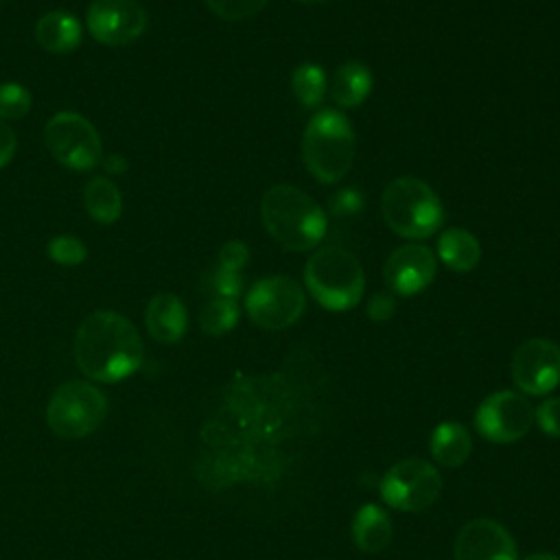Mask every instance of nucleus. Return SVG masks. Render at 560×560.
Wrapping results in <instances>:
<instances>
[{
    "label": "nucleus",
    "instance_id": "obj_1",
    "mask_svg": "<svg viewBox=\"0 0 560 560\" xmlns=\"http://www.w3.org/2000/svg\"><path fill=\"white\" fill-rule=\"evenodd\" d=\"M142 352L136 326L116 311L90 313L74 335V361L88 378L98 383L131 376L142 363Z\"/></svg>",
    "mask_w": 560,
    "mask_h": 560
},
{
    "label": "nucleus",
    "instance_id": "obj_2",
    "mask_svg": "<svg viewBox=\"0 0 560 560\" xmlns=\"http://www.w3.org/2000/svg\"><path fill=\"white\" fill-rule=\"evenodd\" d=\"M260 217L269 236L291 252L317 247L328 230L322 206L291 184H276L262 195Z\"/></svg>",
    "mask_w": 560,
    "mask_h": 560
},
{
    "label": "nucleus",
    "instance_id": "obj_3",
    "mask_svg": "<svg viewBox=\"0 0 560 560\" xmlns=\"http://www.w3.org/2000/svg\"><path fill=\"white\" fill-rule=\"evenodd\" d=\"M357 138L350 120L337 109L313 114L302 133V160L322 184L339 182L352 166Z\"/></svg>",
    "mask_w": 560,
    "mask_h": 560
},
{
    "label": "nucleus",
    "instance_id": "obj_4",
    "mask_svg": "<svg viewBox=\"0 0 560 560\" xmlns=\"http://www.w3.org/2000/svg\"><path fill=\"white\" fill-rule=\"evenodd\" d=\"M304 282L313 300L335 313L354 308L365 289L359 258L337 245H324L308 256L304 265Z\"/></svg>",
    "mask_w": 560,
    "mask_h": 560
},
{
    "label": "nucleus",
    "instance_id": "obj_5",
    "mask_svg": "<svg viewBox=\"0 0 560 560\" xmlns=\"http://www.w3.org/2000/svg\"><path fill=\"white\" fill-rule=\"evenodd\" d=\"M381 212L389 230L409 241L435 234L444 221V208L435 190L411 175L396 177L385 186Z\"/></svg>",
    "mask_w": 560,
    "mask_h": 560
},
{
    "label": "nucleus",
    "instance_id": "obj_6",
    "mask_svg": "<svg viewBox=\"0 0 560 560\" xmlns=\"http://www.w3.org/2000/svg\"><path fill=\"white\" fill-rule=\"evenodd\" d=\"M107 413L105 394L88 381L59 385L46 407V424L61 440H81L96 431Z\"/></svg>",
    "mask_w": 560,
    "mask_h": 560
},
{
    "label": "nucleus",
    "instance_id": "obj_7",
    "mask_svg": "<svg viewBox=\"0 0 560 560\" xmlns=\"http://www.w3.org/2000/svg\"><path fill=\"white\" fill-rule=\"evenodd\" d=\"M44 142L50 155L72 171H90L103 158L96 127L77 112H57L44 127Z\"/></svg>",
    "mask_w": 560,
    "mask_h": 560
},
{
    "label": "nucleus",
    "instance_id": "obj_8",
    "mask_svg": "<svg viewBox=\"0 0 560 560\" xmlns=\"http://www.w3.org/2000/svg\"><path fill=\"white\" fill-rule=\"evenodd\" d=\"M304 306V289L289 276L260 278L245 295L249 319L265 330H282L295 324L302 317Z\"/></svg>",
    "mask_w": 560,
    "mask_h": 560
},
{
    "label": "nucleus",
    "instance_id": "obj_9",
    "mask_svg": "<svg viewBox=\"0 0 560 560\" xmlns=\"http://www.w3.org/2000/svg\"><path fill=\"white\" fill-rule=\"evenodd\" d=\"M381 499L400 512H420L429 508L442 490V477L427 459H402L394 464L378 483Z\"/></svg>",
    "mask_w": 560,
    "mask_h": 560
},
{
    "label": "nucleus",
    "instance_id": "obj_10",
    "mask_svg": "<svg viewBox=\"0 0 560 560\" xmlns=\"http://www.w3.org/2000/svg\"><path fill=\"white\" fill-rule=\"evenodd\" d=\"M534 424L532 402L516 392L503 389L486 396L475 411V427L488 442L510 444L521 440Z\"/></svg>",
    "mask_w": 560,
    "mask_h": 560
},
{
    "label": "nucleus",
    "instance_id": "obj_11",
    "mask_svg": "<svg viewBox=\"0 0 560 560\" xmlns=\"http://www.w3.org/2000/svg\"><path fill=\"white\" fill-rule=\"evenodd\" d=\"M512 381L529 396H547L560 385V346L545 337L523 341L512 357Z\"/></svg>",
    "mask_w": 560,
    "mask_h": 560
},
{
    "label": "nucleus",
    "instance_id": "obj_12",
    "mask_svg": "<svg viewBox=\"0 0 560 560\" xmlns=\"http://www.w3.org/2000/svg\"><path fill=\"white\" fill-rule=\"evenodd\" d=\"M85 22L96 42L125 46L144 33L147 11L138 0H92Z\"/></svg>",
    "mask_w": 560,
    "mask_h": 560
},
{
    "label": "nucleus",
    "instance_id": "obj_13",
    "mask_svg": "<svg viewBox=\"0 0 560 560\" xmlns=\"http://www.w3.org/2000/svg\"><path fill=\"white\" fill-rule=\"evenodd\" d=\"M435 271H438V258L422 243H409L394 249L383 265L385 284L394 293L405 298L424 291L433 282Z\"/></svg>",
    "mask_w": 560,
    "mask_h": 560
},
{
    "label": "nucleus",
    "instance_id": "obj_14",
    "mask_svg": "<svg viewBox=\"0 0 560 560\" xmlns=\"http://www.w3.org/2000/svg\"><path fill=\"white\" fill-rule=\"evenodd\" d=\"M455 560H518V551L501 523L475 518L457 534Z\"/></svg>",
    "mask_w": 560,
    "mask_h": 560
},
{
    "label": "nucleus",
    "instance_id": "obj_15",
    "mask_svg": "<svg viewBox=\"0 0 560 560\" xmlns=\"http://www.w3.org/2000/svg\"><path fill=\"white\" fill-rule=\"evenodd\" d=\"M147 330L160 343H177L188 326L184 302L175 293H158L147 306Z\"/></svg>",
    "mask_w": 560,
    "mask_h": 560
},
{
    "label": "nucleus",
    "instance_id": "obj_16",
    "mask_svg": "<svg viewBox=\"0 0 560 560\" xmlns=\"http://www.w3.org/2000/svg\"><path fill=\"white\" fill-rule=\"evenodd\" d=\"M81 37L83 28L79 20L61 9L44 13L35 24L37 44L52 55L72 52L81 44Z\"/></svg>",
    "mask_w": 560,
    "mask_h": 560
},
{
    "label": "nucleus",
    "instance_id": "obj_17",
    "mask_svg": "<svg viewBox=\"0 0 560 560\" xmlns=\"http://www.w3.org/2000/svg\"><path fill=\"white\" fill-rule=\"evenodd\" d=\"M392 534H394V527H392L389 514L383 508L374 503H365L357 510L352 518V540L361 551L365 553L383 551L389 545Z\"/></svg>",
    "mask_w": 560,
    "mask_h": 560
},
{
    "label": "nucleus",
    "instance_id": "obj_18",
    "mask_svg": "<svg viewBox=\"0 0 560 560\" xmlns=\"http://www.w3.org/2000/svg\"><path fill=\"white\" fill-rule=\"evenodd\" d=\"M374 79L365 63L346 61L341 63L330 81V96L339 107H359L372 92Z\"/></svg>",
    "mask_w": 560,
    "mask_h": 560
},
{
    "label": "nucleus",
    "instance_id": "obj_19",
    "mask_svg": "<svg viewBox=\"0 0 560 560\" xmlns=\"http://www.w3.org/2000/svg\"><path fill=\"white\" fill-rule=\"evenodd\" d=\"M438 258L453 271L468 273L481 260L477 236L464 228H448L438 238Z\"/></svg>",
    "mask_w": 560,
    "mask_h": 560
},
{
    "label": "nucleus",
    "instance_id": "obj_20",
    "mask_svg": "<svg viewBox=\"0 0 560 560\" xmlns=\"http://www.w3.org/2000/svg\"><path fill=\"white\" fill-rule=\"evenodd\" d=\"M429 451L438 464L446 468H457L468 459L472 451V440L464 424L442 422L433 429L429 438Z\"/></svg>",
    "mask_w": 560,
    "mask_h": 560
},
{
    "label": "nucleus",
    "instance_id": "obj_21",
    "mask_svg": "<svg viewBox=\"0 0 560 560\" xmlns=\"http://www.w3.org/2000/svg\"><path fill=\"white\" fill-rule=\"evenodd\" d=\"M83 203L88 214L103 225L118 221L122 214V195L118 186L105 177H94L83 190Z\"/></svg>",
    "mask_w": 560,
    "mask_h": 560
},
{
    "label": "nucleus",
    "instance_id": "obj_22",
    "mask_svg": "<svg viewBox=\"0 0 560 560\" xmlns=\"http://www.w3.org/2000/svg\"><path fill=\"white\" fill-rule=\"evenodd\" d=\"M291 90L302 107H317L328 90L324 68L311 61L300 63L291 74Z\"/></svg>",
    "mask_w": 560,
    "mask_h": 560
},
{
    "label": "nucleus",
    "instance_id": "obj_23",
    "mask_svg": "<svg viewBox=\"0 0 560 560\" xmlns=\"http://www.w3.org/2000/svg\"><path fill=\"white\" fill-rule=\"evenodd\" d=\"M241 308L232 298H212L199 313V326L203 332L219 337L230 332L238 322Z\"/></svg>",
    "mask_w": 560,
    "mask_h": 560
},
{
    "label": "nucleus",
    "instance_id": "obj_24",
    "mask_svg": "<svg viewBox=\"0 0 560 560\" xmlns=\"http://www.w3.org/2000/svg\"><path fill=\"white\" fill-rule=\"evenodd\" d=\"M46 254L50 260H55L63 267H74L88 258V247L83 245L81 238H77L72 234H57L48 241Z\"/></svg>",
    "mask_w": 560,
    "mask_h": 560
},
{
    "label": "nucleus",
    "instance_id": "obj_25",
    "mask_svg": "<svg viewBox=\"0 0 560 560\" xmlns=\"http://www.w3.org/2000/svg\"><path fill=\"white\" fill-rule=\"evenodd\" d=\"M33 96L20 83L0 85V120H18L31 112Z\"/></svg>",
    "mask_w": 560,
    "mask_h": 560
},
{
    "label": "nucleus",
    "instance_id": "obj_26",
    "mask_svg": "<svg viewBox=\"0 0 560 560\" xmlns=\"http://www.w3.org/2000/svg\"><path fill=\"white\" fill-rule=\"evenodd\" d=\"M269 0H206L208 9L228 22H241L267 7Z\"/></svg>",
    "mask_w": 560,
    "mask_h": 560
},
{
    "label": "nucleus",
    "instance_id": "obj_27",
    "mask_svg": "<svg viewBox=\"0 0 560 560\" xmlns=\"http://www.w3.org/2000/svg\"><path fill=\"white\" fill-rule=\"evenodd\" d=\"M208 291L214 295V298H232L236 300L243 291V278H241V271H232V269H225L221 265H217L210 276H208Z\"/></svg>",
    "mask_w": 560,
    "mask_h": 560
},
{
    "label": "nucleus",
    "instance_id": "obj_28",
    "mask_svg": "<svg viewBox=\"0 0 560 560\" xmlns=\"http://www.w3.org/2000/svg\"><path fill=\"white\" fill-rule=\"evenodd\" d=\"M534 420L549 438H560V398H547L534 409Z\"/></svg>",
    "mask_w": 560,
    "mask_h": 560
},
{
    "label": "nucleus",
    "instance_id": "obj_29",
    "mask_svg": "<svg viewBox=\"0 0 560 560\" xmlns=\"http://www.w3.org/2000/svg\"><path fill=\"white\" fill-rule=\"evenodd\" d=\"M365 206V197L361 190L357 188H341L339 192L332 195L330 199V210L332 214L337 217H350V214H357L361 212Z\"/></svg>",
    "mask_w": 560,
    "mask_h": 560
},
{
    "label": "nucleus",
    "instance_id": "obj_30",
    "mask_svg": "<svg viewBox=\"0 0 560 560\" xmlns=\"http://www.w3.org/2000/svg\"><path fill=\"white\" fill-rule=\"evenodd\" d=\"M247 262H249V247L243 241L232 238V241L221 245L217 265H221L225 269H232V271H241Z\"/></svg>",
    "mask_w": 560,
    "mask_h": 560
},
{
    "label": "nucleus",
    "instance_id": "obj_31",
    "mask_svg": "<svg viewBox=\"0 0 560 560\" xmlns=\"http://www.w3.org/2000/svg\"><path fill=\"white\" fill-rule=\"evenodd\" d=\"M396 313V302L389 293H376L368 302V317L372 322H387Z\"/></svg>",
    "mask_w": 560,
    "mask_h": 560
},
{
    "label": "nucleus",
    "instance_id": "obj_32",
    "mask_svg": "<svg viewBox=\"0 0 560 560\" xmlns=\"http://www.w3.org/2000/svg\"><path fill=\"white\" fill-rule=\"evenodd\" d=\"M15 151H18V136L4 120H0V168L13 160Z\"/></svg>",
    "mask_w": 560,
    "mask_h": 560
},
{
    "label": "nucleus",
    "instance_id": "obj_33",
    "mask_svg": "<svg viewBox=\"0 0 560 560\" xmlns=\"http://www.w3.org/2000/svg\"><path fill=\"white\" fill-rule=\"evenodd\" d=\"M105 168L109 173H122L127 168V162L120 155H107L105 158Z\"/></svg>",
    "mask_w": 560,
    "mask_h": 560
},
{
    "label": "nucleus",
    "instance_id": "obj_34",
    "mask_svg": "<svg viewBox=\"0 0 560 560\" xmlns=\"http://www.w3.org/2000/svg\"><path fill=\"white\" fill-rule=\"evenodd\" d=\"M525 560H560V558L553 556V553H532Z\"/></svg>",
    "mask_w": 560,
    "mask_h": 560
},
{
    "label": "nucleus",
    "instance_id": "obj_35",
    "mask_svg": "<svg viewBox=\"0 0 560 560\" xmlns=\"http://www.w3.org/2000/svg\"><path fill=\"white\" fill-rule=\"evenodd\" d=\"M295 2H302V4H319L324 0H295Z\"/></svg>",
    "mask_w": 560,
    "mask_h": 560
}]
</instances>
